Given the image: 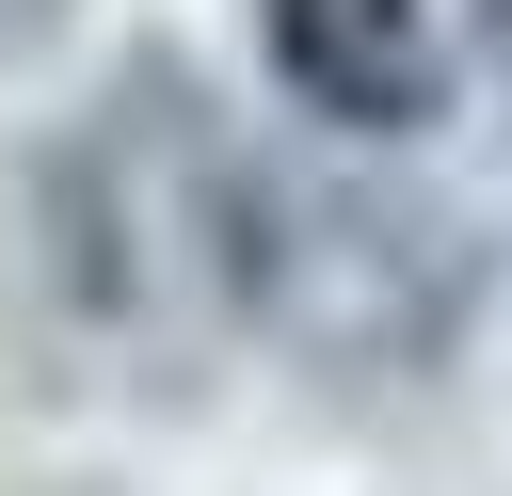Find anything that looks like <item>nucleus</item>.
I'll return each instance as SVG.
<instances>
[{
  "label": "nucleus",
  "instance_id": "obj_5",
  "mask_svg": "<svg viewBox=\"0 0 512 496\" xmlns=\"http://www.w3.org/2000/svg\"><path fill=\"white\" fill-rule=\"evenodd\" d=\"M480 48H496V80H512V0H480Z\"/></svg>",
  "mask_w": 512,
  "mask_h": 496
},
{
  "label": "nucleus",
  "instance_id": "obj_4",
  "mask_svg": "<svg viewBox=\"0 0 512 496\" xmlns=\"http://www.w3.org/2000/svg\"><path fill=\"white\" fill-rule=\"evenodd\" d=\"M64 16H80V0H0V64H16V48H48Z\"/></svg>",
  "mask_w": 512,
  "mask_h": 496
},
{
  "label": "nucleus",
  "instance_id": "obj_1",
  "mask_svg": "<svg viewBox=\"0 0 512 496\" xmlns=\"http://www.w3.org/2000/svg\"><path fill=\"white\" fill-rule=\"evenodd\" d=\"M0 208L32 240L16 272V352H208L224 320H256V208L272 176L240 160V128L208 112L192 64H128L96 80V112L48 160H0Z\"/></svg>",
  "mask_w": 512,
  "mask_h": 496
},
{
  "label": "nucleus",
  "instance_id": "obj_2",
  "mask_svg": "<svg viewBox=\"0 0 512 496\" xmlns=\"http://www.w3.org/2000/svg\"><path fill=\"white\" fill-rule=\"evenodd\" d=\"M256 320L336 384H416L480 320V240L432 192L384 176H272L256 208Z\"/></svg>",
  "mask_w": 512,
  "mask_h": 496
},
{
  "label": "nucleus",
  "instance_id": "obj_3",
  "mask_svg": "<svg viewBox=\"0 0 512 496\" xmlns=\"http://www.w3.org/2000/svg\"><path fill=\"white\" fill-rule=\"evenodd\" d=\"M256 32H272V80L336 128H416L448 80L432 0H256Z\"/></svg>",
  "mask_w": 512,
  "mask_h": 496
}]
</instances>
